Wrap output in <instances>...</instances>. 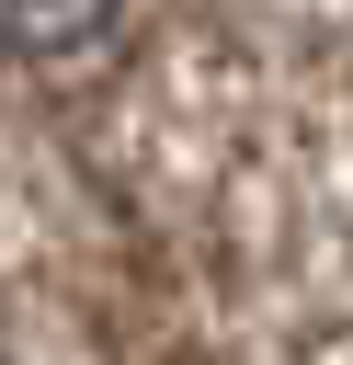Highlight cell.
Masks as SVG:
<instances>
[{
    "label": "cell",
    "mask_w": 353,
    "mask_h": 365,
    "mask_svg": "<svg viewBox=\"0 0 353 365\" xmlns=\"http://www.w3.org/2000/svg\"><path fill=\"white\" fill-rule=\"evenodd\" d=\"M114 34V0H0V57H80Z\"/></svg>",
    "instance_id": "obj_1"
}]
</instances>
